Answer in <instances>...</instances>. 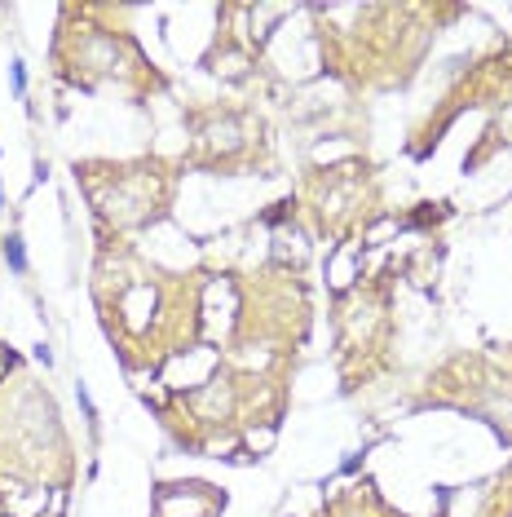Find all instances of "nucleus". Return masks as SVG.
I'll list each match as a JSON object with an SVG mask.
<instances>
[{
  "mask_svg": "<svg viewBox=\"0 0 512 517\" xmlns=\"http://www.w3.org/2000/svg\"><path fill=\"white\" fill-rule=\"evenodd\" d=\"M5 257H9V270L22 274L27 270V252H22V235H9L5 239Z\"/></svg>",
  "mask_w": 512,
  "mask_h": 517,
  "instance_id": "nucleus-1",
  "label": "nucleus"
},
{
  "mask_svg": "<svg viewBox=\"0 0 512 517\" xmlns=\"http://www.w3.org/2000/svg\"><path fill=\"white\" fill-rule=\"evenodd\" d=\"M27 89V71H22V62H14V93Z\"/></svg>",
  "mask_w": 512,
  "mask_h": 517,
  "instance_id": "nucleus-2",
  "label": "nucleus"
}]
</instances>
